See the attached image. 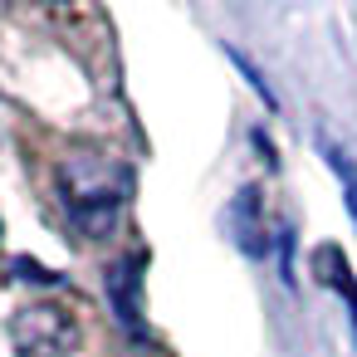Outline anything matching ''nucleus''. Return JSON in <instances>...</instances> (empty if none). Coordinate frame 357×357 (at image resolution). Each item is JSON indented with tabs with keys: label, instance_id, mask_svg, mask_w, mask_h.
Masks as SVG:
<instances>
[{
	"label": "nucleus",
	"instance_id": "1",
	"mask_svg": "<svg viewBox=\"0 0 357 357\" xmlns=\"http://www.w3.org/2000/svg\"><path fill=\"white\" fill-rule=\"evenodd\" d=\"M59 201L69 211V225L89 240H108L123 225L128 211V172L123 162H113L108 152L79 147L59 162Z\"/></svg>",
	"mask_w": 357,
	"mask_h": 357
},
{
	"label": "nucleus",
	"instance_id": "2",
	"mask_svg": "<svg viewBox=\"0 0 357 357\" xmlns=\"http://www.w3.org/2000/svg\"><path fill=\"white\" fill-rule=\"evenodd\" d=\"M142 269H147V255L132 250L128 259H118L108 269V303H113V318L132 333V337H147V323H142Z\"/></svg>",
	"mask_w": 357,
	"mask_h": 357
},
{
	"label": "nucleus",
	"instance_id": "3",
	"mask_svg": "<svg viewBox=\"0 0 357 357\" xmlns=\"http://www.w3.org/2000/svg\"><path fill=\"white\" fill-rule=\"evenodd\" d=\"M230 235L250 259H264L269 250V220H264V196L259 186H240L230 201Z\"/></svg>",
	"mask_w": 357,
	"mask_h": 357
},
{
	"label": "nucleus",
	"instance_id": "4",
	"mask_svg": "<svg viewBox=\"0 0 357 357\" xmlns=\"http://www.w3.org/2000/svg\"><path fill=\"white\" fill-rule=\"evenodd\" d=\"M313 279L347 303V318H352V333H357V279L347 274V259H342L337 245H318L313 250Z\"/></svg>",
	"mask_w": 357,
	"mask_h": 357
},
{
	"label": "nucleus",
	"instance_id": "5",
	"mask_svg": "<svg viewBox=\"0 0 357 357\" xmlns=\"http://www.w3.org/2000/svg\"><path fill=\"white\" fill-rule=\"evenodd\" d=\"M318 147H323V157H328V167L337 172V181H342V206H347V215H352V230H357V162L328 137V132H318Z\"/></svg>",
	"mask_w": 357,
	"mask_h": 357
},
{
	"label": "nucleus",
	"instance_id": "6",
	"mask_svg": "<svg viewBox=\"0 0 357 357\" xmlns=\"http://www.w3.org/2000/svg\"><path fill=\"white\" fill-rule=\"evenodd\" d=\"M225 54H230V64H235V69H240V74H245V79H250V89H255V93H259V103H264V108H269V113H279V98H274V89H269V84H264V74H259V69H255V64H250V59H245V54H240V50H235V45H225Z\"/></svg>",
	"mask_w": 357,
	"mask_h": 357
}]
</instances>
